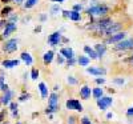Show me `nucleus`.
<instances>
[{"instance_id":"nucleus-52","label":"nucleus","mask_w":133,"mask_h":124,"mask_svg":"<svg viewBox=\"0 0 133 124\" xmlns=\"http://www.w3.org/2000/svg\"><path fill=\"white\" fill-rule=\"evenodd\" d=\"M107 117H108V119H112V117H113V115H112V114H108V115H107Z\"/></svg>"},{"instance_id":"nucleus-55","label":"nucleus","mask_w":133,"mask_h":124,"mask_svg":"<svg viewBox=\"0 0 133 124\" xmlns=\"http://www.w3.org/2000/svg\"><path fill=\"white\" fill-rule=\"evenodd\" d=\"M16 124H21V123H16Z\"/></svg>"},{"instance_id":"nucleus-25","label":"nucleus","mask_w":133,"mask_h":124,"mask_svg":"<svg viewBox=\"0 0 133 124\" xmlns=\"http://www.w3.org/2000/svg\"><path fill=\"white\" fill-rule=\"evenodd\" d=\"M12 12H14V8L11 7V5H5V7L2 9V17H3V19H5V17H8Z\"/></svg>"},{"instance_id":"nucleus-16","label":"nucleus","mask_w":133,"mask_h":124,"mask_svg":"<svg viewBox=\"0 0 133 124\" xmlns=\"http://www.w3.org/2000/svg\"><path fill=\"white\" fill-rule=\"evenodd\" d=\"M53 58H55V52L52 49L51 51H47L43 55V63H44V65H49L52 63Z\"/></svg>"},{"instance_id":"nucleus-11","label":"nucleus","mask_w":133,"mask_h":124,"mask_svg":"<svg viewBox=\"0 0 133 124\" xmlns=\"http://www.w3.org/2000/svg\"><path fill=\"white\" fill-rule=\"evenodd\" d=\"M93 49H95L96 53H97V58L101 59L103 56L107 53V44H104V43H97V44H95V48H93Z\"/></svg>"},{"instance_id":"nucleus-1","label":"nucleus","mask_w":133,"mask_h":124,"mask_svg":"<svg viewBox=\"0 0 133 124\" xmlns=\"http://www.w3.org/2000/svg\"><path fill=\"white\" fill-rule=\"evenodd\" d=\"M110 12V7L105 3H100L96 0H91L89 7L85 9V14L88 16H98V17H105Z\"/></svg>"},{"instance_id":"nucleus-37","label":"nucleus","mask_w":133,"mask_h":124,"mask_svg":"<svg viewBox=\"0 0 133 124\" xmlns=\"http://www.w3.org/2000/svg\"><path fill=\"white\" fill-rule=\"evenodd\" d=\"M105 77H96L95 79V83L96 84H98V85H103V84H105Z\"/></svg>"},{"instance_id":"nucleus-56","label":"nucleus","mask_w":133,"mask_h":124,"mask_svg":"<svg viewBox=\"0 0 133 124\" xmlns=\"http://www.w3.org/2000/svg\"><path fill=\"white\" fill-rule=\"evenodd\" d=\"M0 106H2V103H0Z\"/></svg>"},{"instance_id":"nucleus-32","label":"nucleus","mask_w":133,"mask_h":124,"mask_svg":"<svg viewBox=\"0 0 133 124\" xmlns=\"http://www.w3.org/2000/svg\"><path fill=\"white\" fill-rule=\"evenodd\" d=\"M17 20H19V16L17 15H15V14H11L9 16H8V23H17Z\"/></svg>"},{"instance_id":"nucleus-19","label":"nucleus","mask_w":133,"mask_h":124,"mask_svg":"<svg viewBox=\"0 0 133 124\" xmlns=\"http://www.w3.org/2000/svg\"><path fill=\"white\" fill-rule=\"evenodd\" d=\"M89 63H91V59L88 58L87 55H80L79 58H77V64L80 67H88Z\"/></svg>"},{"instance_id":"nucleus-7","label":"nucleus","mask_w":133,"mask_h":124,"mask_svg":"<svg viewBox=\"0 0 133 124\" xmlns=\"http://www.w3.org/2000/svg\"><path fill=\"white\" fill-rule=\"evenodd\" d=\"M65 107L68 108V109H72V111H79V112H81V111L84 109L83 104H81L77 99H68V100L65 101Z\"/></svg>"},{"instance_id":"nucleus-27","label":"nucleus","mask_w":133,"mask_h":124,"mask_svg":"<svg viewBox=\"0 0 133 124\" xmlns=\"http://www.w3.org/2000/svg\"><path fill=\"white\" fill-rule=\"evenodd\" d=\"M37 3H39V0H27V2H24L23 7H24L25 9H31L32 7H35Z\"/></svg>"},{"instance_id":"nucleus-31","label":"nucleus","mask_w":133,"mask_h":124,"mask_svg":"<svg viewBox=\"0 0 133 124\" xmlns=\"http://www.w3.org/2000/svg\"><path fill=\"white\" fill-rule=\"evenodd\" d=\"M77 64V59H76V56L72 59H68V60H65V65L66 67H75Z\"/></svg>"},{"instance_id":"nucleus-13","label":"nucleus","mask_w":133,"mask_h":124,"mask_svg":"<svg viewBox=\"0 0 133 124\" xmlns=\"http://www.w3.org/2000/svg\"><path fill=\"white\" fill-rule=\"evenodd\" d=\"M60 55L63 56L65 60H68V59L75 58V51H73L71 47H64V48L60 49Z\"/></svg>"},{"instance_id":"nucleus-23","label":"nucleus","mask_w":133,"mask_h":124,"mask_svg":"<svg viewBox=\"0 0 133 124\" xmlns=\"http://www.w3.org/2000/svg\"><path fill=\"white\" fill-rule=\"evenodd\" d=\"M103 95H104V91H103L101 87H96V88L92 89V96H93L96 100L100 99V97H103Z\"/></svg>"},{"instance_id":"nucleus-9","label":"nucleus","mask_w":133,"mask_h":124,"mask_svg":"<svg viewBox=\"0 0 133 124\" xmlns=\"http://www.w3.org/2000/svg\"><path fill=\"white\" fill-rule=\"evenodd\" d=\"M16 31H17V26H16V23H8V21H7V26H5L4 29H3L2 39H8V38L12 35L14 32H16Z\"/></svg>"},{"instance_id":"nucleus-22","label":"nucleus","mask_w":133,"mask_h":124,"mask_svg":"<svg viewBox=\"0 0 133 124\" xmlns=\"http://www.w3.org/2000/svg\"><path fill=\"white\" fill-rule=\"evenodd\" d=\"M8 89H9V87H8V84L5 83V76H4V73H0V91L5 92V91H8Z\"/></svg>"},{"instance_id":"nucleus-40","label":"nucleus","mask_w":133,"mask_h":124,"mask_svg":"<svg viewBox=\"0 0 133 124\" xmlns=\"http://www.w3.org/2000/svg\"><path fill=\"white\" fill-rule=\"evenodd\" d=\"M61 15L64 19H69V15H71V11L69 9H63L61 11Z\"/></svg>"},{"instance_id":"nucleus-4","label":"nucleus","mask_w":133,"mask_h":124,"mask_svg":"<svg viewBox=\"0 0 133 124\" xmlns=\"http://www.w3.org/2000/svg\"><path fill=\"white\" fill-rule=\"evenodd\" d=\"M19 48V40L17 39H8L3 44V51L5 53H14Z\"/></svg>"},{"instance_id":"nucleus-26","label":"nucleus","mask_w":133,"mask_h":124,"mask_svg":"<svg viewBox=\"0 0 133 124\" xmlns=\"http://www.w3.org/2000/svg\"><path fill=\"white\" fill-rule=\"evenodd\" d=\"M61 8H60V5L59 4H53L52 7H51V9H49V14L51 15H53V16H56V15H59V14H61Z\"/></svg>"},{"instance_id":"nucleus-14","label":"nucleus","mask_w":133,"mask_h":124,"mask_svg":"<svg viewBox=\"0 0 133 124\" xmlns=\"http://www.w3.org/2000/svg\"><path fill=\"white\" fill-rule=\"evenodd\" d=\"M91 95H92V89H91L89 85H83L80 88V97L83 100H88L91 97Z\"/></svg>"},{"instance_id":"nucleus-18","label":"nucleus","mask_w":133,"mask_h":124,"mask_svg":"<svg viewBox=\"0 0 133 124\" xmlns=\"http://www.w3.org/2000/svg\"><path fill=\"white\" fill-rule=\"evenodd\" d=\"M84 52L87 53V56H88L91 60H97V59H98L96 51H95L93 48H91L89 46H84Z\"/></svg>"},{"instance_id":"nucleus-53","label":"nucleus","mask_w":133,"mask_h":124,"mask_svg":"<svg viewBox=\"0 0 133 124\" xmlns=\"http://www.w3.org/2000/svg\"><path fill=\"white\" fill-rule=\"evenodd\" d=\"M65 0H56V3H59V4H61V3H64Z\"/></svg>"},{"instance_id":"nucleus-38","label":"nucleus","mask_w":133,"mask_h":124,"mask_svg":"<svg viewBox=\"0 0 133 124\" xmlns=\"http://www.w3.org/2000/svg\"><path fill=\"white\" fill-rule=\"evenodd\" d=\"M72 11H76V12H81L83 11V4H75L72 7Z\"/></svg>"},{"instance_id":"nucleus-36","label":"nucleus","mask_w":133,"mask_h":124,"mask_svg":"<svg viewBox=\"0 0 133 124\" xmlns=\"http://www.w3.org/2000/svg\"><path fill=\"white\" fill-rule=\"evenodd\" d=\"M28 99H31V94H23L19 96V101H25Z\"/></svg>"},{"instance_id":"nucleus-54","label":"nucleus","mask_w":133,"mask_h":124,"mask_svg":"<svg viewBox=\"0 0 133 124\" xmlns=\"http://www.w3.org/2000/svg\"><path fill=\"white\" fill-rule=\"evenodd\" d=\"M2 124H8V121H4V123H2Z\"/></svg>"},{"instance_id":"nucleus-46","label":"nucleus","mask_w":133,"mask_h":124,"mask_svg":"<svg viewBox=\"0 0 133 124\" xmlns=\"http://www.w3.org/2000/svg\"><path fill=\"white\" fill-rule=\"evenodd\" d=\"M127 115H128V116H133V107H130V108L127 111Z\"/></svg>"},{"instance_id":"nucleus-34","label":"nucleus","mask_w":133,"mask_h":124,"mask_svg":"<svg viewBox=\"0 0 133 124\" xmlns=\"http://www.w3.org/2000/svg\"><path fill=\"white\" fill-rule=\"evenodd\" d=\"M125 83V80L123 77H116V79H113V84H116V85H123Z\"/></svg>"},{"instance_id":"nucleus-5","label":"nucleus","mask_w":133,"mask_h":124,"mask_svg":"<svg viewBox=\"0 0 133 124\" xmlns=\"http://www.w3.org/2000/svg\"><path fill=\"white\" fill-rule=\"evenodd\" d=\"M113 49L115 51H132L133 49V38H130V39H125V40H123V41H120V43H117L116 46L113 47Z\"/></svg>"},{"instance_id":"nucleus-41","label":"nucleus","mask_w":133,"mask_h":124,"mask_svg":"<svg viewBox=\"0 0 133 124\" xmlns=\"http://www.w3.org/2000/svg\"><path fill=\"white\" fill-rule=\"evenodd\" d=\"M5 115H7V111H0V124L2 123H4V120H5Z\"/></svg>"},{"instance_id":"nucleus-39","label":"nucleus","mask_w":133,"mask_h":124,"mask_svg":"<svg viewBox=\"0 0 133 124\" xmlns=\"http://www.w3.org/2000/svg\"><path fill=\"white\" fill-rule=\"evenodd\" d=\"M56 61H57V64H60V65H61V64H65V59L63 58L60 53L56 56Z\"/></svg>"},{"instance_id":"nucleus-2","label":"nucleus","mask_w":133,"mask_h":124,"mask_svg":"<svg viewBox=\"0 0 133 124\" xmlns=\"http://www.w3.org/2000/svg\"><path fill=\"white\" fill-rule=\"evenodd\" d=\"M124 27H125V24L123 23V21H113V23L110 24L109 27H107L104 31H101V32H97V35H96V36L109 38V36L115 35V33H117V32H121V31L124 29Z\"/></svg>"},{"instance_id":"nucleus-15","label":"nucleus","mask_w":133,"mask_h":124,"mask_svg":"<svg viewBox=\"0 0 133 124\" xmlns=\"http://www.w3.org/2000/svg\"><path fill=\"white\" fill-rule=\"evenodd\" d=\"M20 64V60L17 59H5L2 61V65L4 68H14V67H17Z\"/></svg>"},{"instance_id":"nucleus-35","label":"nucleus","mask_w":133,"mask_h":124,"mask_svg":"<svg viewBox=\"0 0 133 124\" xmlns=\"http://www.w3.org/2000/svg\"><path fill=\"white\" fill-rule=\"evenodd\" d=\"M123 61H124V63H127V64H129L130 67H133V53H132V55H129L128 58H125Z\"/></svg>"},{"instance_id":"nucleus-30","label":"nucleus","mask_w":133,"mask_h":124,"mask_svg":"<svg viewBox=\"0 0 133 124\" xmlns=\"http://www.w3.org/2000/svg\"><path fill=\"white\" fill-rule=\"evenodd\" d=\"M39 75H40V71L37 68H32L31 70V79H32V80H37Z\"/></svg>"},{"instance_id":"nucleus-48","label":"nucleus","mask_w":133,"mask_h":124,"mask_svg":"<svg viewBox=\"0 0 133 124\" xmlns=\"http://www.w3.org/2000/svg\"><path fill=\"white\" fill-rule=\"evenodd\" d=\"M39 19H40V21H45L47 20V15H40Z\"/></svg>"},{"instance_id":"nucleus-24","label":"nucleus","mask_w":133,"mask_h":124,"mask_svg":"<svg viewBox=\"0 0 133 124\" xmlns=\"http://www.w3.org/2000/svg\"><path fill=\"white\" fill-rule=\"evenodd\" d=\"M69 19L72 21H75V23H79V21L81 20V14L80 12H76V11H72L71 9V15H69Z\"/></svg>"},{"instance_id":"nucleus-17","label":"nucleus","mask_w":133,"mask_h":124,"mask_svg":"<svg viewBox=\"0 0 133 124\" xmlns=\"http://www.w3.org/2000/svg\"><path fill=\"white\" fill-rule=\"evenodd\" d=\"M20 59L24 61V64L25 65H32L33 64V58L31 56V53L29 52H21V55H20Z\"/></svg>"},{"instance_id":"nucleus-10","label":"nucleus","mask_w":133,"mask_h":124,"mask_svg":"<svg viewBox=\"0 0 133 124\" xmlns=\"http://www.w3.org/2000/svg\"><path fill=\"white\" fill-rule=\"evenodd\" d=\"M87 72L89 75H93V76H104L107 75V70L103 68V67H87Z\"/></svg>"},{"instance_id":"nucleus-47","label":"nucleus","mask_w":133,"mask_h":124,"mask_svg":"<svg viewBox=\"0 0 133 124\" xmlns=\"http://www.w3.org/2000/svg\"><path fill=\"white\" fill-rule=\"evenodd\" d=\"M68 41H69V39H68V38H65V36H63V38H61V43H63V44L68 43Z\"/></svg>"},{"instance_id":"nucleus-28","label":"nucleus","mask_w":133,"mask_h":124,"mask_svg":"<svg viewBox=\"0 0 133 124\" xmlns=\"http://www.w3.org/2000/svg\"><path fill=\"white\" fill-rule=\"evenodd\" d=\"M59 109H60L59 106H48V107L45 108V114H47V115H51V114H53V112H57Z\"/></svg>"},{"instance_id":"nucleus-42","label":"nucleus","mask_w":133,"mask_h":124,"mask_svg":"<svg viewBox=\"0 0 133 124\" xmlns=\"http://www.w3.org/2000/svg\"><path fill=\"white\" fill-rule=\"evenodd\" d=\"M66 123H68V124H76V117H75V116H69Z\"/></svg>"},{"instance_id":"nucleus-50","label":"nucleus","mask_w":133,"mask_h":124,"mask_svg":"<svg viewBox=\"0 0 133 124\" xmlns=\"http://www.w3.org/2000/svg\"><path fill=\"white\" fill-rule=\"evenodd\" d=\"M33 31H35L36 33H37V32H41V26H37V27H36L35 29H33Z\"/></svg>"},{"instance_id":"nucleus-29","label":"nucleus","mask_w":133,"mask_h":124,"mask_svg":"<svg viewBox=\"0 0 133 124\" xmlns=\"http://www.w3.org/2000/svg\"><path fill=\"white\" fill-rule=\"evenodd\" d=\"M9 108H11V111H12L14 117H16V116H17V103H14V101H11V103H9Z\"/></svg>"},{"instance_id":"nucleus-8","label":"nucleus","mask_w":133,"mask_h":124,"mask_svg":"<svg viewBox=\"0 0 133 124\" xmlns=\"http://www.w3.org/2000/svg\"><path fill=\"white\" fill-rule=\"evenodd\" d=\"M112 103H113V99L109 96H103V97L97 99V107L101 111H105L109 106H112Z\"/></svg>"},{"instance_id":"nucleus-12","label":"nucleus","mask_w":133,"mask_h":124,"mask_svg":"<svg viewBox=\"0 0 133 124\" xmlns=\"http://www.w3.org/2000/svg\"><path fill=\"white\" fill-rule=\"evenodd\" d=\"M12 97H14V92L11 91V89H8V91L3 92V96L0 97V103L4 104V106H8L11 103V100H12Z\"/></svg>"},{"instance_id":"nucleus-44","label":"nucleus","mask_w":133,"mask_h":124,"mask_svg":"<svg viewBox=\"0 0 133 124\" xmlns=\"http://www.w3.org/2000/svg\"><path fill=\"white\" fill-rule=\"evenodd\" d=\"M81 124H92V121L88 119V117H83L81 119Z\"/></svg>"},{"instance_id":"nucleus-20","label":"nucleus","mask_w":133,"mask_h":124,"mask_svg":"<svg viewBox=\"0 0 133 124\" xmlns=\"http://www.w3.org/2000/svg\"><path fill=\"white\" fill-rule=\"evenodd\" d=\"M48 106H59V95L56 92H52L48 96Z\"/></svg>"},{"instance_id":"nucleus-51","label":"nucleus","mask_w":133,"mask_h":124,"mask_svg":"<svg viewBox=\"0 0 133 124\" xmlns=\"http://www.w3.org/2000/svg\"><path fill=\"white\" fill-rule=\"evenodd\" d=\"M59 88H60V87H59V85L56 84V85H55V87H53V91H55V92H56V91H57V89H59Z\"/></svg>"},{"instance_id":"nucleus-43","label":"nucleus","mask_w":133,"mask_h":124,"mask_svg":"<svg viewBox=\"0 0 133 124\" xmlns=\"http://www.w3.org/2000/svg\"><path fill=\"white\" fill-rule=\"evenodd\" d=\"M5 26H7V20L5 19H2V20H0V29H2V28L4 29Z\"/></svg>"},{"instance_id":"nucleus-3","label":"nucleus","mask_w":133,"mask_h":124,"mask_svg":"<svg viewBox=\"0 0 133 124\" xmlns=\"http://www.w3.org/2000/svg\"><path fill=\"white\" fill-rule=\"evenodd\" d=\"M127 35H128V33H127V31H121V32H117V33H115V35H112V36L105 38V41H104V44H112V46H116L117 43H120V41L125 40Z\"/></svg>"},{"instance_id":"nucleus-45","label":"nucleus","mask_w":133,"mask_h":124,"mask_svg":"<svg viewBox=\"0 0 133 124\" xmlns=\"http://www.w3.org/2000/svg\"><path fill=\"white\" fill-rule=\"evenodd\" d=\"M25 0H12V3H15L16 5H21V4H24Z\"/></svg>"},{"instance_id":"nucleus-49","label":"nucleus","mask_w":133,"mask_h":124,"mask_svg":"<svg viewBox=\"0 0 133 124\" xmlns=\"http://www.w3.org/2000/svg\"><path fill=\"white\" fill-rule=\"evenodd\" d=\"M12 0H0V3H3V4H5V5H8V3H11Z\"/></svg>"},{"instance_id":"nucleus-33","label":"nucleus","mask_w":133,"mask_h":124,"mask_svg":"<svg viewBox=\"0 0 133 124\" xmlns=\"http://www.w3.org/2000/svg\"><path fill=\"white\" fill-rule=\"evenodd\" d=\"M66 82H68V84L69 85H77V79L75 77V76H68V79H66Z\"/></svg>"},{"instance_id":"nucleus-6","label":"nucleus","mask_w":133,"mask_h":124,"mask_svg":"<svg viewBox=\"0 0 133 124\" xmlns=\"http://www.w3.org/2000/svg\"><path fill=\"white\" fill-rule=\"evenodd\" d=\"M61 31H55L53 33H51V35L48 36V44L51 47H56V46H60L61 44Z\"/></svg>"},{"instance_id":"nucleus-21","label":"nucleus","mask_w":133,"mask_h":124,"mask_svg":"<svg viewBox=\"0 0 133 124\" xmlns=\"http://www.w3.org/2000/svg\"><path fill=\"white\" fill-rule=\"evenodd\" d=\"M39 91H40V95H41L43 99L48 97V87H47L45 83H43V82L39 83Z\"/></svg>"}]
</instances>
